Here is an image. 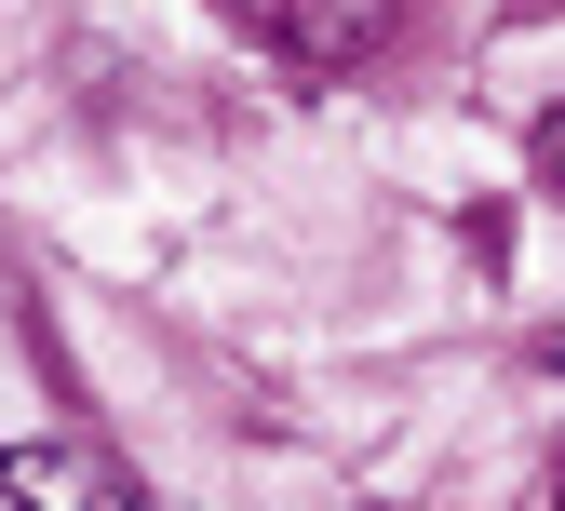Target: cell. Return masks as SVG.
I'll use <instances>...</instances> for the list:
<instances>
[{
	"instance_id": "3957f363",
	"label": "cell",
	"mask_w": 565,
	"mask_h": 511,
	"mask_svg": "<svg viewBox=\"0 0 565 511\" xmlns=\"http://www.w3.org/2000/svg\"><path fill=\"white\" fill-rule=\"evenodd\" d=\"M539 189H552V202H565V108H552V121H539Z\"/></svg>"
},
{
	"instance_id": "277c9868",
	"label": "cell",
	"mask_w": 565,
	"mask_h": 511,
	"mask_svg": "<svg viewBox=\"0 0 565 511\" xmlns=\"http://www.w3.org/2000/svg\"><path fill=\"white\" fill-rule=\"evenodd\" d=\"M552 511H565V471H552Z\"/></svg>"
},
{
	"instance_id": "6da1fadb",
	"label": "cell",
	"mask_w": 565,
	"mask_h": 511,
	"mask_svg": "<svg viewBox=\"0 0 565 511\" xmlns=\"http://www.w3.org/2000/svg\"><path fill=\"white\" fill-rule=\"evenodd\" d=\"M0 498L14 511H149L121 471V445H95V430H41V445H0Z\"/></svg>"
},
{
	"instance_id": "7a4b0ae2",
	"label": "cell",
	"mask_w": 565,
	"mask_h": 511,
	"mask_svg": "<svg viewBox=\"0 0 565 511\" xmlns=\"http://www.w3.org/2000/svg\"><path fill=\"white\" fill-rule=\"evenodd\" d=\"M256 28L310 67V82H337V67H364L391 41V0H256Z\"/></svg>"
}]
</instances>
